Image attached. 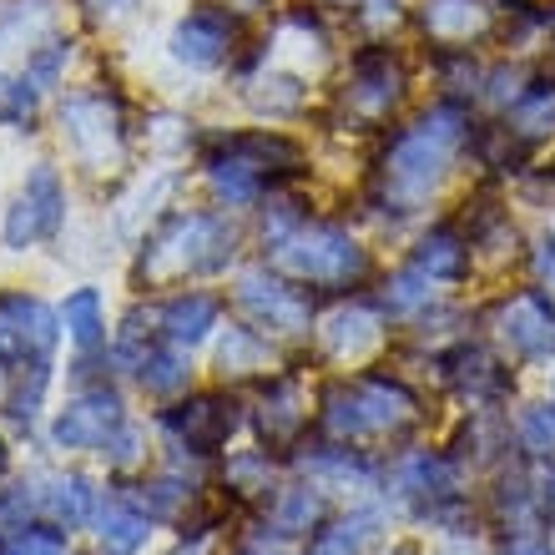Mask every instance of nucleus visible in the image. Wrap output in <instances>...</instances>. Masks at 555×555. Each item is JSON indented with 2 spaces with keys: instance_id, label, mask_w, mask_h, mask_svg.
<instances>
[{
  "instance_id": "nucleus-22",
  "label": "nucleus",
  "mask_w": 555,
  "mask_h": 555,
  "mask_svg": "<svg viewBox=\"0 0 555 555\" xmlns=\"http://www.w3.org/2000/svg\"><path fill=\"white\" fill-rule=\"evenodd\" d=\"M364 535H369V515H359V520H338V526L319 530V535L308 541L304 555H359Z\"/></svg>"
},
{
  "instance_id": "nucleus-8",
  "label": "nucleus",
  "mask_w": 555,
  "mask_h": 555,
  "mask_svg": "<svg viewBox=\"0 0 555 555\" xmlns=\"http://www.w3.org/2000/svg\"><path fill=\"white\" fill-rule=\"evenodd\" d=\"M237 304L248 308L258 323L283 328V334L308 328V298H298V293L283 288V283L268 278V273H243V283H237Z\"/></svg>"
},
{
  "instance_id": "nucleus-14",
  "label": "nucleus",
  "mask_w": 555,
  "mask_h": 555,
  "mask_svg": "<svg viewBox=\"0 0 555 555\" xmlns=\"http://www.w3.org/2000/svg\"><path fill=\"white\" fill-rule=\"evenodd\" d=\"M212 323H218V304H212L207 293H188V298H172V304L162 308L167 338H172V344H188V349L212 328Z\"/></svg>"
},
{
  "instance_id": "nucleus-3",
  "label": "nucleus",
  "mask_w": 555,
  "mask_h": 555,
  "mask_svg": "<svg viewBox=\"0 0 555 555\" xmlns=\"http://www.w3.org/2000/svg\"><path fill=\"white\" fill-rule=\"evenodd\" d=\"M414 414V399L410 389H399L389 379H359L353 389H338L328 399V429L338 439H359V435H384V429H395Z\"/></svg>"
},
{
  "instance_id": "nucleus-13",
  "label": "nucleus",
  "mask_w": 555,
  "mask_h": 555,
  "mask_svg": "<svg viewBox=\"0 0 555 555\" xmlns=\"http://www.w3.org/2000/svg\"><path fill=\"white\" fill-rule=\"evenodd\" d=\"M323 344H328V353H334V359H359V353H369L374 344H379V319H374V313H364V308H344V313H334V319H328Z\"/></svg>"
},
{
  "instance_id": "nucleus-5",
  "label": "nucleus",
  "mask_w": 555,
  "mask_h": 555,
  "mask_svg": "<svg viewBox=\"0 0 555 555\" xmlns=\"http://www.w3.org/2000/svg\"><path fill=\"white\" fill-rule=\"evenodd\" d=\"M121 429V399L112 389H87L81 399H72L56 420V444L61 450H102L106 439Z\"/></svg>"
},
{
  "instance_id": "nucleus-1",
  "label": "nucleus",
  "mask_w": 555,
  "mask_h": 555,
  "mask_svg": "<svg viewBox=\"0 0 555 555\" xmlns=\"http://www.w3.org/2000/svg\"><path fill=\"white\" fill-rule=\"evenodd\" d=\"M454 142H460V112L439 106V112H429L420 127H410V132L389 146L384 182H389V192H395L399 203H420V197L435 192V182L444 177V167L454 157Z\"/></svg>"
},
{
  "instance_id": "nucleus-10",
  "label": "nucleus",
  "mask_w": 555,
  "mask_h": 555,
  "mask_svg": "<svg viewBox=\"0 0 555 555\" xmlns=\"http://www.w3.org/2000/svg\"><path fill=\"white\" fill-rule=\"evenodd\" d=\"M353 106L359 112H369V117H379V112H389V106L404 96V76H399V66L384 51H369V56H359V66H353Z\"/></svg>"
},
{
  "instance_id": "nucleus-28",
  "label": "nucleus",
  "mask_w": 555,
  "mask_h": 555,
  "mask_svg": "<svg viewBox=\"0 0 555 555\" xmlns=\"http://www.w3.org/2000/svg\"><path fill=\"white\" fill-rule=\"evenodd\" d=\"M66 56H72V46H51V51H41V56L30 61V72H26V81L36 91L41 87H51V81H56V72L61 66H66Z\"/></svg>"
},
{
  "instance_id": "nucleus-19",
  "label": "nucleus",
  "mask_w": 555,
  "mask_h": 555,
  "mask_svg": "<svg viewBox=\"0 0 555 555\" xmlns=\"http://www.w3.org/2000/svg\"><path fill=\"white\" fill-rule=\"evenodd\" d=\"M142 384L152 395H177L182 384H188V359L177 353V344H162V349H146L142 364H137Z\"/></svg>"
},
{
  "instance_id": "nucleus-7",
  "label": "nucleus",
  "mask_w": 555,
  "mask_h": 555,
  "mask_svg": "<svg viewBox=\"0 0 555 555\" xmlns=\"http://www.w3.org/2000/svg\"><path fill=\"white\" fill-rule=\"evenodd\" d=\"M61 121H66V137L91 167H102L112 152H117V112L106 106V96H72L61 106Z\"/></svg>"
},
{
  "instance_id": "nucleus-17",
  "label": "nucleus",
  "mask_w": 555,
  "mask_h": 555,
  "mask_svg": "<svg viewBox=\"0 0 555 555\" xmlns=\"http://www.w3.org/2000/svg\"><path fill=\"white\" fill-rule=\"evenodd\" d=\"M61 319H66V328H72V344L81 353H91L96 344H102L106 323H102V298H96V288H76L72 298H66V308H61Z\"/></svg>"
},
{
  "instance_id": "nucleus-29",
  "label": "nucleus",
  "mask_w": 555,
  "mask_h": 555,
  "mask_svg": "<svg viewBox=\"0 0 555 555\" xmlns=\"http://www.w3.org/2000/svg\"><path fill=\"white\" fill-rule=\"evenodd\" d=\"M36 500L26 490H11V495H0V530H26V515Z\"/></svg>"
},
{
  "instance_id": "nucleus-31",
  "label": "nucleus",
  "mask_w": 555,
  "mask_h": 555,
  "mask_svg": "<svg viewBox=\"0 0 555 555\" xmlns=\"http://www.w3.org/2000/svg\"><path fill=\"white\" fill-rule=\"evenodd\" d=\"M515 555H551V551H545V545H520Z\"/></svg>"
},
{
  "instance_id": "nucleus-26",
  "label": "nucleus",
  "mask_w": 555,
  "mask_h": 555,
  "mask_svg": "<svg viewBox=\"0 0 555 555\" xmlns=\"http://www.w3.org/2000/svg\"><path fill=\"white\" fill-rule=\"evenodd\" d=\"M11 555H66V541H61V530H36L26 526L21 535L11 541Z\"/></svg>"
},
{
  "instance_id": "nucleus-16",
  "label": "nucleus",
  "mask_w": 555,
  "mask_h": 555,
  "mask_svg": "<svg viewBox=\"0 0 555 555\" xmlns=\"http://www.w3.org/2000/svg\"><path fill=\"white\" fill-rule=\"evenodd\" d=\"M424 26H429V36H439V41H465L469 30L485 26V11H480V0H429Z\"/></svg>"
},
{
  "instance_id": "nucleus-21",
  "label": "nucleus",
  "mask_w": 555,
  "mask_h": 555,
  "mask_svg": "<svg viewBox=\"0 0 555 555\" xmlns=\"http://www.w3.org/2000/svg\"><path fill=\"white\" fill-rule=\"evenodd\" d=\"M511 121H515V132H526V137L555 132V87H530L526 96L515 102Z\"/></svg>"
},
{
  "instance_id": "nucleus-12",
  "label": "nucleus",
  "mask_w": 555,
  "mask_h": 555,
  "mask_svg": "<svg viewBox=\"0 0 555 555\" xmlns=\"http://www.w3.org/2000/svg\"><path fill=\"white\" fill-rule=\"evenodd\" d=\"M505 338H511L515 353L545 359V353L555 349V313L541 298H515V304L505 308Z\"/></svg>"
},
{
  "instance_id": "nucleus-9",
  "label": "nucleus",
  "mask_w": 555,
  "mask_h": 555,
  "mask_svg": "<svg viewBox=\"0 0 555 555\" xmlns=\"http://www.w3.org/2000/svg\"><path fill=\"white\" fill-rule=\"evenodd\" d=\"M228 51H233V21L218 11H192L172 30V56L197 66V72H212L218 61H228Z\"/></svg>"
},
{
  "instance_id": "nucleus-4",
  "label": "nucleus",
  "mask_w": 555,
  "mask_h": 555,
  "mask_svg": "<svg viewBox=\"0 0 555 555\" xmlns=\"http://www.w3.org/2000/svg\"><path fill=\"white\" fill-rule=\"evenodd\" d=\"M66 197H61V177L51 167H36L26 177V192L15 197L11 218H5V248H30L36 237H56Z\"/></svg>"
},
{
  "instance_id": "nucleus-2",
  "label": "nucleus",
  "mask_w": 555,
  "mask_h": 555,
  "mask_svg": "<svg viewBox=\"0 0 555 555\" xmlns=\"http://www.w3.org/2000/svg\"><path fill=\"white\" fill-rule=\"evenodd\" d=\"M273 263L293 278H313V283H349L364 273V248L338 228H288L283 237H268Z\"/></svg>"
},
{
  "instance_id": "nucleus-27",
  "label": "nucleus",
  "mask_w": 555,
  "mask_h": 555,
  "mask_svg": "<svg viewBox=\"0 0 555 555\" xmlns=\"http://www.w3.org/2000/svg\"><path fill=\"white\" fill-rule=\"evenodd\" d=\"M313 515H319V495H308V490H293V495L283 500V515H278V526H283V530H304V526H313Z\"/></svg>"
},
{
  "instance_id": "nucleus-18",
  "label": "nucleus",
  "mask_w": 555,
  "mask_h": 555,
  "mask_svg": "<svg viewBox=\"0 0 555 555\" xmlns=\"http://www.w3.org/2000/svg\"><path fill=\"white\" fill-rule=\"evenodd\" d=\"M414 268H420L424 278H460V273H465V243H460L450 228H439V233H429L420 243Z\"/></svg>"
},
{
  "instance_id": "nucleus-24",
  "label": "nucleus",
  "mask_w": 555,
  "mask_h": 555,
  "mask_svg": "<svg viewBox=\"0 0 555 555\" xmlns=\"http://www.w3.org/2000/svg\"><path fill=\"white\" fill-rule=\"evenodd\" d=\"M520 439H526V450L551 454L555 450V404H535V410L520 420Z\"/></svg>"
},
{
  "instance_id": "nucleus-23",
  "label": "nucleus",
  "mask_w": 555,
  "mask_h": 555,
  "mask_svg": "<svg viewBox=\"0 0 555 555\" xmlns=\"http://www.w3.org/2000/svg\"><path fill=\"white\" fill-rule=\"evenodd\" d=\"M218 359H222V369H263L268 364V344L253 334V328H228Z\"/></svg>"
},
{
  "instance_id": "nucleus-32",
  "label": "nucleus",
  "mask_w": 555,
  "mask_h": 555,
  "mask_svg": "<svg viewBox=\"0 0 555 555\" xmlns=\"http://www.w3.org/2000/svg\"><path fill=\"white\" fill-rule=\"evenodd\" d=\"M237 5H243V11H253V5H263V0H237Z\"/></svg>"
},
{
  "instance_id": "nucleus-15",
  "label": "nucleus",
  "mask_w": 555,
  "mask_h": 555,
  "mask_svg": "<svg viewBox=\"0 0 555 555\" xmlns=\"http://www.w3.org/2000/svg\"><path fill=\"white\" fill-rule=\"evenodd\" d=\"M146 545V515L127 500H112L102 515V555H137Z\"/></svg>"
},
{
  "instance_id": "nucleus-35",
  "label": "nucleus",
  "mask_w": 555,
  "mask_h": 555,
  "mask_svg": "<svg viewBox=\"0 0 555 555\" xmlns=\"http://www.w3.org/2000/svg\"><path fill=\"white\" fill-rule=\"evenodd\" d=\"M551 30H555V15H551Z\"/></svg>"
},
{
  "instance_id": "nucleus-6",
  "label": "nucleus",
  "mask_w": 555,
  "mask_h": 555,
  "mask_svg": "<svg viewBox=\"0 0 555 555\" xmlns=\"http://www.w3.org/2000/svg\"><path fill=\"white\" fill-rule=\"evenodd\" d=\"M167 429H172L192 454H212L218 444H228V435L237 429V404L233 399H218V395H203V399H192V404L167 414Z\"/></svg>"
},
{
  "instance_id": "nucleus-25",
  "label": "nucleus",
  "mask_w": 555,
  "mask_h": 555,
  "mask_svg": "<svg viewBox=\"0 0 555 555\" xmlns=\"http://www.w3.org/2000/svg\"><path fill=\"white\" fill-rule=\"evenodd\" d=\"M30 106H36V87L0 76V121H30Z\"/></svg>"
},
{
  "instance_id": "nucleus-20",
  "label": "nucleus",
  "mask_w": 555,
  "mask_h": 555,
  "mask_svg": "<svg viewBox=\"0 0 555 555\" xmlns=\"http://www.w3.org/2000/svg\"><path fill=\"white\" fill-rule=\"evenodd\" d=\"M46 505H51V515H56V520H61L66 530L87 526V515H91V485L81 480V475H66V480L51 485Z\"/></svg>"
},
{
  "instance_id": "nucleus-33",
  "label": "nucleus",
  "mask_w": 555,
  "mask_h": 555,
  "mask_svg": "<svg viewBox=\"0 0 555 555\" xmlns=\"http://www.w3.org/2000/svg\"><path fill=\"white\" fill-rule=\"evenodd\" d=\"M545 495H551V500H555V475H551V480H545Z\"/></svg>"
},
{
  "instance_id": "nucleus-30",
  "label": "nucleus",
  "mask_w": 555,
  "mask_h": 555,
  "mask_svg": "<svg viewBox=\"0 0 555 555\" xmlns=\"http://www.w3.org/2000/svg\"><path fill=\"white\" fill-rule=\"evenodd\" d=\"M102 450L112 454V460H117V465H132V460H137V435H132V429H117V435L106 439Z\"/></svg>"
},
{
  "instance_id": "nucleus-11",
  "label": "nucleus",
  "mask_w": 555,
  "mask_h": 555,
  "mask_svg": "<svg viewBox=\"0 0 555 555\" xmlns=\"http://www.w3.org/2000/svg\"><path fill=\"white\" fill-rule=\"evenodd\" d=\"M0 319L21 334V344H26L30 359H46V353L56 349V313H51L41 298H26V293H0Z\"/></svg>"
},
{
  "instance_id": "nucleus-34",
  "label": "nucleus",
  "mask_w": 555,
  "mask_h": 555,
  "mask_svg": "<svg viewBox=\"0 0 555 555\" xmlns=\"http://www.w3.org/2000/svg\"><path fill=\"white\" fill-rule=\"evenodd\" d=\"M243 555H263V551H243Z\"/></svg>"
}]
</instances>
